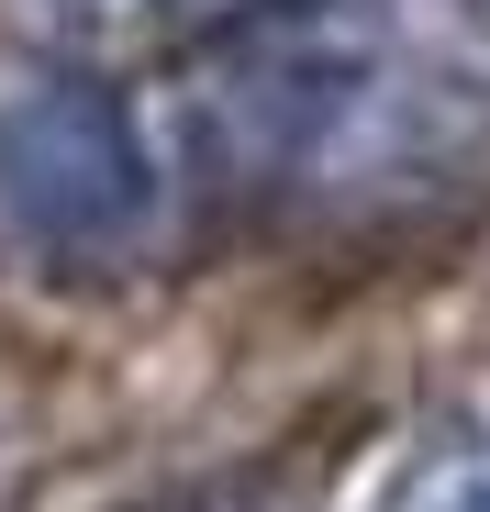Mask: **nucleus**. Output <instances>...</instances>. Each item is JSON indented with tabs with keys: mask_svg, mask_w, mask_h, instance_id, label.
Here are the masks:
<instances>
[{
	"mask_svg": "<svg viewBox=\"0 0 490 512\" xmlns=\"http://www.w3.org/2000/svg\"><path fill=\"white\" fill-rule=\"evenodd\" d=\"M201 112L234 167L268 179H413L490 112L479 0H279L234 23L201 78Z\"/></svg>",
	"mask_w": 490,
	"mask_h": 512,
	"instance_id": "f257e3e1",
	"label": "nucleus"
},
{
	"mask_svg": "<svg viewBox=\"0 0 490 512\" xmlns=\"http://www.w3.org/2000/svg\"><path fill=\"white\" fill-rule=\"evenodd\" d=\"M0 201L56 245H101L145 212V145L123 134L112 101L45 90L23 112H0Z\"/></svg>",
	"mask_w": 490,
	"mask_h": 512,
	"instance_id": "f03ea898",
	"label": "nucleus"
},
{
	"mask_svg": "<svg viewBox=\"0 0 490 512\" xmlns=\"http://www.w3.org/2000/svg\"><path fill=\"white\" fill-rule=\"evenodd\" d=\"M390 512H490V446H457V457H424L401 479Z\"/></svg>",
	"mask_w": 490,
	"mask_h": 512,
	"instance_id": "7ed1b4c3",
	"label": "nucleus"
}]
</instances>
